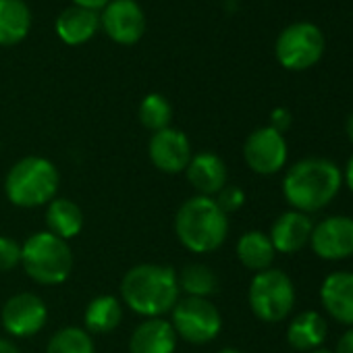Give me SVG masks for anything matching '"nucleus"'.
<instances>
[{
  "label": "nucleus",
  "mask_w": 353,
  "mask_h": 353,
  "mask_svg": "<svg viewBox=\"0 0 353 353\" xmlns=\"http://www.w3.org/2000/svg\"><path fill=\"white\" fill-rule=\"evenodd\" d=\"M343 185V170L326 158H303L287 168L283 196L291 210L312 214L326 208Z\"/></svg>",
  "instance_id": "nucleus-1"
},
{
  "label": "nucleus",
  "mask_w": 353,
  "mask_h": 353,
  "mask_svg": "<svg viewBox=\"0 0 353 353\" xmlns=\"http://www.w3.org/2000/svg\"><path fill=\"white\" fill-rule=\"evenodd\" d=\"M176 270L164 264H137L121 281V301L143 318H162L179 301Z\"/></svg>",
  "instance_id": "nucleus-2"
},
{
  "label": "nucleus",
  "mask_w": 353,
  "mask_h": 353,
  "mask_svg": "<svg viewBox=\"0 0 353 353\" xmlns=\"http://www.w3.org/2000/svg\"><path fill=\"white\" fill-rule=\"evenodd\" d=\"M174 235L194 254H212L227 241L229 216L219 208L214 198L194 196L174 214Z\"/></svg>",
  "instance_id": "nucleus-3"
},
{
  "label": "nucleus",
  "mask_w": 353,
  "mask_h": 353,
  "mask_svg": "<svg viewBox=\"0 0 353 353\" xmlns=\"http://www.w3.org/2000/svg\"><path fill=\"white\" fill-rule=\"evenodd\" d=\"M59 183V168L48 158L26 156L9 168L5 176V194L17 208H38L54 200Z\"/></svg>",
  "instance_id": "nucleus-4"
},
{
  "label": "nucleus",
  "mask_w": 353,
  "mask_h": 353,
  "mask_svg": "<svg viewBox=\"0 0 353 353\" xmlns=\"http://www.w3.org/2000/svg\"><path fill=\"white\" fill-rule=\"evenodd\" d=\"M21 266L40 285H61L73 270V252L69 241L40 231L21 243Z\"/></svg>",
  "instance_id": "nucleus-5"
},
{
  "label": "nucleus",
  "mask_w": 353,
  "mask_h": 353,
  "mask_svg": "<svg viewBox=\"0 0 353 353\" xmlns=\"http://www.w3.org/2000/svg\"><path fill=\"white\" fill-rule=\"evenodd\" d=\"M248 299L258 320L268 324L283 322L293 312L295 285L287 272L279 268H268L254 274L250 283Z\"/></svg>",
  "instance_id": "nucleus-6"
},
{
  "label": "nucleus",
  "mask_w": 353,
  "mask_h": 353,
  "mask_svg": "<svg viewBox=\"0 0 353 353\" xmlns=\"http://www.w3.org/2000/svg\"><path fill=\"white\" fill-rule=\"evenodd\" d=\"M326 50L322 30L312 21H295L287 26L274 44V54L287 71H305L314 67Z\"/></svg>",
  "instance_id": "nucleus-7"
},
{
  "label": "nucleus",
  "mask_w": 353,
  "mask_h": 353,
  "mask_svg": "<svg viewBox=\"0 0 353 353\" xmlns=\"http://www.w3.org/2000/svg\"><path fill=\"white\" fill-rule=\"evenodd\" d=\"M170 324L183 341L192 345H206L214 341L223 328V316L210 299L179 297L170 310Z\"/></svg>",
  "instance_id": "nucleus-8"
},
{
  "label": "nucleus",
  "mask_w": 353,
  "mask_h": 353,
  "mask_svg": "<svg viewBox=\"0 0 353 353\" xmlns=\"http://www.w3.org/2000/svg\"><path fill=\"white\" fill-rule=\"evenodd\" d=\"M289 156L287 139L272 127H258L252 131L243 143L245 164L256 174H276L285 168Z\"/></svg>",
  "instance_id": "nucleus-9"
},
{
  "label": "nucleus",
  "mask_w": 353,
  "mask_h": 353,
  "mask_svg": "<svg viewBox=\"0 0 353 353\" xmlns=\"http://www.w3.org/2000/svg\"><path fill=\"white\" fill-rule=\"evenodd\" d=\"M48 320V307L42 301L40 295L23 291V293H15L13 297H9L3 305V312H0V322H3V328L17 336V339H28L38 334Z\"/></svg>",
  "instance_id": "nucleus-10"
},
{
  "label": "nucleus",
  "mask_w": 353,
  "mask_h": 353,
  "mask_svg": "<svg viewBox=\"0 0 353 353\" xmlns=\"http://www.w3.org/2000/svg\"><path fill=\"white\" fill-rule=\"evenodd\" d=\"M100 28L114 44L133 46L145 34V15L137 0H110L100 11Z\"/></svg>",
  "instance_id": "nucleus-11"
},
{
  "label": "nucleus",
  "mask_w": 353,
  "mask_h": 353,
  "mask_svg": "<svg viewBox=\"0 0 353 353\" xmlns=\"http://www.w3.org/2000/svg\"><path fill=\"white\" fill-rule=\"evenodd\" d=\"M312 252L328 262L347 260L353 256V219L326 216L312 229Z\"/></svg>",
  "instance_id": "nucleus-12"
},
{
  "label": "nucleus",
  "mask_w": 353,
  "mask_h": 353,
  "mask_svg": "<svg viewBox=\"0 0 353 353\" xmlns=\"http://www.w3.org/2000/svg\"><path fill=\"white\" fill-rule=\"evenodd\" d=\"M148 156L160 172L179 174L185 172L194 154L190 137L181 129L166 127L162 131L152 133L148 141Z\"/></svg>",
  "instance_id": "nucleus-13"
},
{
  "label": "nucleus",
  "mask_w": 353,
  "mask_h": 353,
  "mask_svg": "<svg viewBox=\"0 0 353 353\" xmlns=\"http://www.w3.org/2000/svg\"><path fill=\"white\" fill-rule=\"evenodd\" d=\"M185 176L190 185L194 188L196 196H206V198H214L229 181L227 164L214 152L194 154L185 168Z\"/></svg>",
  "instance_id": "nucleus-14"
},
{
  "label": "nucleus",
  "mask_w": 353,
  "mask_h": 353,
  "mask_svg": "<svg viewBox=\"0 0 353 353\" xmlns=\"http://www.w3.org/2000/svg\"><path fill=\"white\" fill-rule=\"evenodd\" d=\"M314 223L310 214L287 210L270 227V241L276 254H295L310 243Z\"/></svg>",
  "instance_id": "nucleus-15"
},
{
  "label": "nucleus",
  "mask_w": 353,
  "mask_h": 353,
  "mask_svg": "<svg viewBox=\"0 0 353 353\" xmlns=\"http://www.w3.org/2000/svg\"><path fill=\"white\" fill-rule=\"evenodd\" d=\"M320 301L330 318L353 326V272H330L322 281Z\"/></svg>",
  "instance_id": "nucleus-16"
},
{
  "label": "nucleus",
  "mask_w": 353,
  "mask_h": 353,
  "mask_svg": "<svg viewBox=\"0 0 353 353\" xmlns=\"http://www.w3.org/2000/svg\"><path fill=\"white\" fill-rule=\"evenodd\" d=\"M176 332L166 318H145L129 336V353H174Z\"/></svg>",
  "instance_id": "nucleus-17"
},
{
  "label": "nucleus",
  "mask_w": 353,
  "mask_h": 353,
  "mask_svg": "<svg viewBox=\"0 0 353 353\" xmlns=\"http://www.w3.org/2000/svg\"><path fill=\"white\" fill-rule=\"evenodd\" d=\"M57 36L67 46L88 44L100 30V13L83 7H67L57 17Z\"/></svg>",
  "instance_id": "nucleus-18"
},
{
  "label": "nucleus",
  "mask_w": 353,
  "mask_h": 353,
  "mask_svg": "<svg viewBox=\"0 0 353 353\" xmlns=\"http://www.w3.org/2000/svg\"><path fill=\"white\" fill-rule=\"evenodd\" d=\"M32 11L26 0H0V46L21 44L32 30Z\"/></svg>",
  "instance_id": "nucleus-19"
},
{
  "label": "nucleus",
  "mask_w": 353,
  "mask_h": 353,
  "mask_svg": "<svg viewBox=\"0 0 353 353\" xmlns=\"http://www.w3.org/2000/svg\"><path fill=\"white\" fill-rule=\"evenodd\" d=\"M328 334V324L322 314L307 310L297 316L287 326V343L297 351H312L322 347Z\"/></svg>",
  "instance_id": "nucleus-20"
},
{
  "label": "nucleus",
  "mask_w": 353,
  "mask_h": 353,
  "mask_svg": "<svg viewBox=\"0 0 353 353\" xmlns=\"http://www.w3.org/2000/svg\"><path fill=\"white\" fill-rule=\"evenodd\" d=\"M83 212L81 208L67 200V198H54L46 204V231L69 241L77 237L83 229Z\"/></svg>",
  "instance_id": "nucleus-21"
},
{
  "label": "nucleus",
  "mask_w": 353,
  "mask_h": 353,
  "mask_svg": "<svg viewBox=\"0 0 353 353\" xmlns=\"http://www.w3.org/2000/svg\"><path fill=\"white\" fill-rule=\"evenodd\" d=\"M235 252H237L239 262L252 272H262V270L272 268V262H274V256H276L270 237L266 233H262V231L243 233L237 239Z\"/></svg>",
  "instance_id": "nucleus-22"
},
{
  "label": "nucleus",
  "mask_w": 353,
  "mask_h": 353,
  "mask_svg": "<svg viewBox=\"0 0 353 353\" xmlns=\"http://www.w3.org/2000/svg\"><path fill=\"white\" fill-rule=\"evenodd\" d=\"M121 320H123L121 299L108 293L94 297L83 312V324L90 334H108L121 324Z\"/></svg>",
  "instance_id": "nucleus-23"
},
{
  "label": "nucleus",
  "mask_w": 353,
  "mask_h": 353,
  "mask_svg": "<svg viewBox=\"0 0 353 353\" xmlns=\"http://www.w3.org/2000/svg\"><path fill=\"white\" fill-rule=\"evenodd\" d=\"M176 283L179 291L185 293V297H202L210 299L219 291V276L216 272L200 262H192L176 272Z\"/></svg>",
  "instance_id": "nucleus-24"
},
{
  "label": "nucleus",
  "mask_w": 353,
  "mask_h": 353,
  "mask_svg": "<svg viewBox=\"0 0 353 353\" xmlns=\"http://www.w3.org/2000/svg\"><path fill=\"white\" fill-rule=\"evenodd\" d=\"M46 353H96V347L85 328L65 326L50 336Z\"/></svg>",
  "instance_id": "nucleus-25"
},
{
  "label": "nucleus",
  "mask_w": 353,
  "mask_h": 353,
  "mask_svg": "<svg viewBox=\"0 0 353 353\" xmlns=\"http://www.w3.org/2000/svg\"><path fill=\"white\" fill-rule=\"evenodd\" d=\"M137 117H139V123L150 133H156V131L170 127L172 106H170L168 98H164L162 94H148L139 104Z\"/></svg>",
  "instance_id": "nucleus-26"
},
{
  "label": "nucleus",
  "mask_w": 353,
  "mask_h": 353,
  "mask_svg": "<svg viewBox=\"0 0 353 353\" xmlns=\"http://www.w3.org/2000/svg\"><path fill=\"white\" fill-rule=\"evenodd\" d=\"M21 264V243L13 237L0 235V272H11Z\"/></svg>",
  "instance_id": "nucleus-27"
},
{
  "label": "nucleus",
  "mask_w": 353,
  "mask_h": 353,
  "mask_svg": "<svg viewBox=\"0 0 353 353\" xmlns=\"http://www.w3.org/2000/svg\"><path fill=\"white\" fill-rule=\"evenodd\" d=\"M214 202L219 204V208L229 216L231 212H237L243 204H245V194L241 188L237 185H225L216 196H214Z\"/></svg>",
  "instance_id": "nucleus-28"
},
{
  "label": "nucleus",
  "mask_w": 353,
  "mask_h": 353,
  "mask_svg": "<svg viewBox=\"0 0 353 353\" xmlns=\"http://www.w3.org/2000/svg\"><path fill=\"white\" fill-rule=\"evenodd\" d=\"M291 125H293V114L287 108L279 106V108H274L270 112V125L268 127H272L274 131H279V133L285 135V131H289Z\"/></svg>",
  "instance_id": "nucleus-29"
},
{
  "label": "nucleus",
  "mask_w": 353,
  "mask_h": 353,
  "mask_svg": "<svg viewBox=\"0 0 353 353\" xmlns=\"http://www.w3.org/2000/svg\"><path fill=\"white\" fill-rule=\"evenodd\" d=\"M334 353H353V326H349L343 336L336 341V349Z\"/></svg>",
  "instance_id": "nucleus-30"
},
{
  "label": "nucleus",
  "mask_w": 353,
  "mask_h": 353,
  "mask_svg": "<svg viewBox=\"0 0 353 353\" xmlns=\"http://www.w3.org/2000/svg\"><path fill=\"white\" fill-rule=\"evenodd\" d=\"M110 0H73V5L77 7H83V9H90V11H102Z\"/></svg>",
  "instance_id": "nucleus-31"
},
{
  "label": "nucleus",
  "mask_w": 353,
  "mask_h": 353,
  "mask_svg": "<svg viewBox=\"0 0 353 353\" xmlns=\"http://www.w3.org/2000/svg\"><path fill=\"white\" fill-rule=\"evenodd\" d=\"M343 179H345V185L349 188V192L353 194V154H351V158L347 160V166H345Z\"/></svg>",
  "instance_id": "nucleus-32"
},
{
  "label": "nucleus",
  "mask_w": 353,
  "mask_h": 353,
  "mask_svg": "<svg viewBox=\"0 0 353 353\" xmlns=\"http://www.w3.org/2000/svg\"><path fill=\"white\" fill-rule=\"evenodd\" d=\"M0 353H19V349L15 347V343H11L7 339H0Z\"/></svg>",
  "instance_id": "nucleus-33"
},
{
  "label": "nucleus",
  "mask_w": 353,
  "mask_h": 353,
  "mask_svg": "<svg viewBox=\"0 0 353 353\" xmlns=\"http://www.w3.org/2000/svg\"><path fill=\"white\" fill-rule=\"evenodd\" d=\"M345 131H347V137H349V141L353 143V112L347 117V123H345Z\"/></svg>",
  "instance_id": "nucleus-34"
},
{
  "label": "nucleus",
  "mask_w": 353,
  "mask_h": 353,
  "mask_svg": "<svg viewBox=\"0 0 353 353\" xmlns=\"http://www.w3.org/2000/svg\"><path fill=\"white\" fill-rule=\"evenodd\" d=\"M307 353H334V351H330V349H326V347H316V349H312V351H307Z\"/></svg>",
  "instance_id": "nucleus-35"
},
{
  "label": "nucleus",
  "mask_w": 353,
  "mask_h": 353,
  "mask_svg": "<svg viewBox=\"0 0 353 353\" xmlns=\"http://www.w3.org/2000/svg\"><path fill=\"white\" fill-rule=\"evenodd\" d=\"M219 353H243V351H239V349H235V347H225V349H221Z\"/></svg>",
  "instance_id": "nucleus-36"
},
{
  "label": "nucleus",
  "mask_w": 353,
  "mask_h": 353,
  "mask_svg": "<svg viewBox=\"0 0 353 353\" xmlns=\"http://www.w3.org/2000/svg\"><path fill=\"white\" fill-rule=\"evenodd\" d=\"M227 3H239V0H227Z\"/></svg>",
  "instance_id": "nucleus-37"
}]
</instances>
